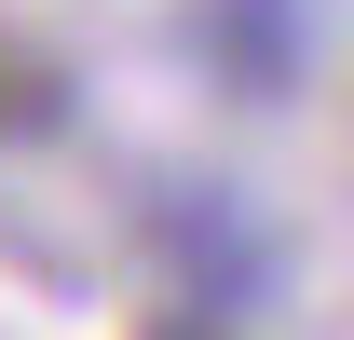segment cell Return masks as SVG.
<instances>
[{
    "instance_id": "cell-1",
    "label": "cell",
    "mask_w": 354,
    "mask_h": 340,
    "mask_svg": "<svg viewBox=\"0 0 354 340\" xmlns=\"http://www.w3.org/2000/svg\"><path fill=\"white\" fill-rule=\"evenodd\" d=\"M150 272H164L177 327H259L272 286H286V245L232 177H164L150 191Z\"/></svg>"
},
{
    "instance_id": "cell-2",
    "label": "cell",
    "mask_w": 354,
    "mask_h": 340,
    "mask_svg": "<svg viewBox=\"0 0 354 340\" xmlns=\"http://www.w3.org/2000/svg\"><path fill=\"white\" fill-rule=\"evenodd\" d=\"M191 55L232 95H300L313 68V0H191Z\"/></svg>"
},
{
    "instance_id": "cell-3",
    "label": "cell",
    "mask_w": 354,
    "mask_h": 340,
    "mask_svg": "<svg viewBox=\"0 0 354 340\" xmlns=\"http://www.w3.org/2000/svg\"><path fill=\"white\" fill-rule=\"evenodd\" d=\"M68 123H82L68 55H41V41H14V28H0V150H41V136H68Z\"/></svg>"
}]
</instances>
